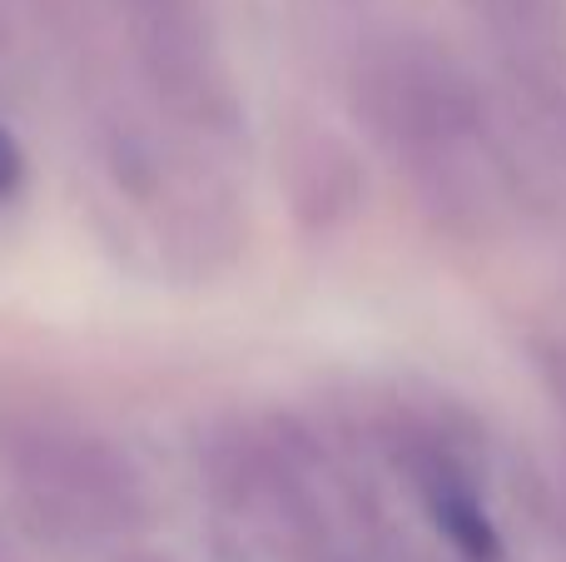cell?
Returning a JSON list of instances; mask_svg holds the SVG:
<instances>
[{
	"label": "cell",
	"mask_w": 566,
	"mask_h": 562,
	"mask_svg": "<svg viewBox=\"0 0 566 562\" xmlns=\"http://www.w3.org/2000/svg\"><path fill=\"white\" fill-rule=\"evenodd\" d=\"M353 105L408 175L462 155L482 135V95L468 70L418 35H382L358 50Z\"/></svg>",
	"instance_id": "6da1fadb"
},
{
	"label": "cell",
	"mask_w": 566,
	"mask_h": 562,
	"mask_svg": "<svg viewBox=\"0 0 566 562\" xmlns=\"http://www.w3.org/2000/svg\"><path fill=\"white\" fill-rule=\"evenodd\" d=\"M537 368H542V378H547L557 408L566 414V344H537Z\"/></svg>",
	"instance_id": "52a82bcc"
},
{
	"label": "cell",
	"mask_w": 566,
	"mask_h": 562,
	"mask_svg": "<svg viewBox=\"0 0 566 562\" xmlns=\"http://www.w3.org/2000/svg\"><path fill=\"white\" fill-rule=\"evenodd\" d=\"M20 175H25V159H20V145L0 129V199H10L20 189Z\"/></svg>",
	"instance_id": "ba28073f"
},
{
	"label": "cell",
	"mask_w": 566,
	"mask_h": 562,
	"mask_svg": "<svg viewBox=\"0 0 566 562\" xmlns=\"http://www.w3.org/2000/svg\"><path fill=\"white\" fill-rule=\"evenodd\" d=\"M402 468H408L412 493L422 498L432 528L448 538L452 553L462 562H497L502 558L497 528H492L468 468L458 464V454H452L448 444H438L432 434H408V444H402Z\"/></svg>",
	"instance_id": "277c9868"
},
{
	"label": "cell",
	"mask_w": 566,
	"mask_h": 562,
	"mask_svg": "<svg viewBox=\"0 0 566 562\" xmlns=\"http://www.w3.org/2000/svg\"><path fill=\"white\" fill-rule=\"evenodd\" d=\"M562 498H566V473H562Z\"/></svg>",
	"instance_id": "9c48e42d"
},
{
	"label": "cell",
	"mask_w": 566,
	"mask_h": 562,
	"mask_svg": "<svg viewBox=\"0 0 566 562\" xmlns=\"http://www.w3.org/2000/svg\"><path fill=\"white\" fill-rule=\"evenodd\" d=\"M492 30L517 80L547 105L566 100V6L562 0H468Z\"/></svg>",
	"instance_id": "5b68a950"
},
{
	"label": "cell",
	"mask_w": 566,
	"mask_h": 562,
	"mask_svg": "<svg viewBox=\"0 0 566 562\" xmlns=\"http://www.w3.org/2000/svg\"><path fill=\"white\" fill-rule=\"evenodd\" d=\"M289 185H293V209L308 225L328 229L358 199V169H353V155L333 135H308L289 149Z\"/></svg>",
	"instance_id": "8992f818"
},
{
	"label": "cell",
	"mask_w": 566,
	"mask_h": 562,
	"mask_svg": "<svg viewBox=\"0 0 566 562\" xmlns=\"http://www.w3.org/2000/svg\"><path fill=\"white\" fill-rule=\"evenodd\" d=\"M0 458H6L15 488L25 493V503L65 533H125L149 508L139 468L109 438L90 434L70 418H10L0 428Z\"/></svg>",
	"instance_id": "7a4b0ae2"
},
{
	"label": "cell",
	"mask_w": 566,
	"mask_h": 562,
	"mask_svg": "<svg viewBox=\"0 0 566 562\" xmlns=\"http://www.w3.org/2000/svg\"><path fill=\"white\" fill-rule=\"evenodd\" d=\"M129 10L139 65L179 110H214L219 75L209 30L195 0H119Z\"/></svg>",
	"instance_id": "3957f363"
}]
</instances>
